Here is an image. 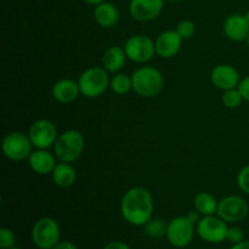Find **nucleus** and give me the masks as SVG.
Instances as JSON below:
<instances>
[{
	"label": "nucleus",
	"mask_w": 249,
	"mask_h": 249,
	"mask_svg": "<svg viewBox=\"0 0 249 249\" xmlns=\"http://www.w3.org/2000/svg\"><path fill=\"white\" fill-rule=\"evenodd\" d=\"M121 212L123 218L131 225H145L153 212V199L150 191L141 186L129 190L122 199Z\"/></svg>",
	"instance_id": "1"
},
{
	"label": "nucleus",
	"mask_w": 249,
	"mask_h": 249,
	"mask_svg": "<svg viewBox=\"0 0 249 249\" xmlns=\"http://www.w3.org/2000/svg\"><path fill=\"white\" fill-rule=\"evenodd\" d=\"M133 90L142 97H155L162 91L163 80L162 73L153 67H141L133 73Z\"/></svg>",
	"instance_id": "2"
},
{
	"label": "nucleus",
	"mask_w": 249,
	"mask_h": 249,
	"mask_svg": "<svg viewBox=\"0 0 249 249\" xmlns=\"http://www.w3.org/2000/svg\"><path fill=\"white\" fill-rule=\"evenodd\" d=\"M84 148V138L78 130H67L61 134L53 145L58 160L72 163L80 157Z\"/></svg>",
	"instance_id": "3"
},
{
	"label": "nucleus",
	"mask_w": 249,
	"mask_h": 249,
	"mask_svg": "<svg viewBox=\"0 0 249 249\" xmlns=\"http://www.w3.org/2000/svg\"><path fill=\"white\" fill-rule=\"evenodd\" d=\"M80 94L89 99H95L104 94L109 85L107 71L100 67H90L82 73L78 80Z\"/></svg>",
	"instance_id": "4"
},
{
	"label": "nucleus",
	"mask_w": 249,
	"mask_h": 249,
	"mask_svg": "<svg viewBox=\"0 0 249 249\" xmlns=\"http://www.w3.org/2000/svg\"><path fill=\"white\" fill-rule=\"evenodd\" d=\"M34 245L39 249H53L60 240V226L51 218H41L32 231Z\"/></svg>",
	"instance_id": "5"
},
{
	"label": "nucleus",
	"mask_w": 249,
	"mask_h": 249,
	"mask_svg": "<svg viewBox=\"0 0 249 249\" xmlns=\"http://www.w3.org/2000/svg\"><path fill=\"white\" fill-rule=\"evenodd\" d=\"M124 51L126 57L136 63H145L152 60L156 53V43L147 36H133L125 41Z\"/></svg>",
	"instance_id": "6"
},
{
	"label": "nucleus",
	"mask_w": 249,
	"mask_h": 249,
	"mask_svg": "<svg viewBox=\"0 0 249 249\" xmlns=\"http://www.w3.org/2000/svg\"><path fill=\"white\" fill-rule=\"evenodd\" d=\"M32 146L33 143L29 136L19 131L7 134L1 143L5 157L11 160H23L28 158L32 153Z\"/></svg>",
	"instance_id": "7"
},
{
	"label": "nucleus",
	"mask_w": 249,
	"mask_h": 249,
	"mask_svg": "<svg viewBox=\"0 0 249 249\" xmlns=\"http://www.w3.org/2000/svg\"><path fill=\"white\" fill-rule=\"evenodd\" d=\"M195 233V224L187 216H177L168 224L167 238L172 246L184 248L191 243Z\"/></svg>",
	"instance_id": "8"
},
{
	"label": "nucleus",
	"mask_w": 249,
	"mask_h": 249,
	"mask_svg": "<svg viewBox=\"0 0 249 249\" xmlns=\"http://www.w3.org/2000/svg\"><path fill=\"white\" fill-rule=\"evenodd\" d=\"M228 225L219 216H204L197 223L196 231L199 237L209 243H220L228 237Z\"/></svg>",
	"instance_id": "9"
},
{
	"label": "nucleus",
	"mask_w": 249,
	"mask_h": 249,
	"mask_svg": "<svg viewBox=\"0 0 249 249\" xmlns=\"http://www.w3.org/2000/svg\"><path fill=\"white\" fill-rule=\"evenodd\" d=\"M28 136L34 147L46 150L51 145H55L57 140V129L51 121L39 119L32 124Z\"/></svg>",
	"instance_id": "10"
},
{
	"label": "nucleus",
	"mask_w": 249,
	"mask_h": 249,
	"mask_svg": "<svg viewBox=\"0 0 249 249\" xmlns=\"http://www.w3.org/2000/svg\"><path fill=\"white\" fill-rule=\"evenodd\" d=\"M218 216L228 223L242 220L248 214V204L242 197L229 196L219 202Z\"/></svg>",
	"instance_id": "11"
},
{
	"label": "nucleus",
	"mask_w": 249,
	"mask_h": 249,
	"mask_svg": "<svg viewBox=\"0 0 249 249\" xmlns=\"http://www.w3.org/2000/svg\"><path fill=\"white\" fill-rule=\"evenodd\" d=\"M164 0H130L129 11L139 22H148L160 16Z\"/></svg>",
	"instance_id": "12"
},
{
	"label": "nucleus",
	"mask_w": 249,
	"mask_h": 249,
	"mask_svg": "<svg viewBox=\"0 0 249 249\" xmlns=\"http://www.w3.org/2000/svg\"><path fill=\"white\" fill-rule=\"evenodd\" d=\"M211 80L218 89L230 90L235 89L240 84V74L237 70L230 65H218L212 71Z\"/></svg>",
	"instance_id": "13"
},
{
	"label": "nucleus",
	"mask_w": 249,
	"mask_h": 249,
	"mask_svg": "<svg viewBox=\"0 0 249 249\" xmlns=\"http://www.w3.org/2000/svg\"><path fill=\"white\" fill-rule=\"evenodd\" d=\"M184 39L177 31H165L156 40V53L163 58L174 57L180 51Z\"/></svg>",
	"instance_id": "14"
},
{
	"label": "nucleus",
	"mask_w": 249,
	"mask_h": 249,
	"mask_svg": "<svg viewBox=\"0 0 249 249\" xmlns=\"http://www.w3.org/2000/svg\"><path fill=\"white\" fill-rule=\"evenodd\" d=\"M224 33L230 40H246L249 34V23L243 15L233 14L224 22Z\"/></svg>",
	"instance_id": "15"
},
{
	"label": "nucleus",
	"mask_w": 249,
	"mask_h": 249,
	"mask_svg": "<svg viewBox=\"0 0 249 249\" xmlns=\"http://www.w3.org/2000/svg\"><path fill=\"white\" fill-rule=\"evenodd\" d=\"M28 162L32 170L39 175L50 174L56 167L55 157L46 150H40V148L36 152L31 153V156L28 157Z\"/></svg>",
	"instance_id": "16"
},
{
	"label": "nucleus",
	"mask_w": 249,
	"mask_h": 249,
	"mask_svg": "<svg viewBox=\"0 0 249 249\" xmlns=\"http://www.w3.org/2000/svg\"><path fill=\"white\" fill-rule=\"evenodd\" d=\"M80 89L78 83L72 79H62L53 87V96L60 104H71L79 96Z\"/></svg>",
	"instance_id": "17"
},
{
	"label": "nucleus",
	"mask_w": 249,
	"mask_h": 249,
	"mask_svg": "<svg viewBox=\"0 0 249 249\" xmlns=\"http://www.w3.org/2000/svg\"><path fill=\"white\" fill-rule=\"evenodd\" d=\"M94 17L97 24L104 28H112L118 23L119 12L117 7L111 2H101L96 5L94 10Z\"/></svg>",
	"instance_id": "18"
},
{
	"label": "nucleus",
	"mask_w": 249,
	"mask_h": 249,
	"mask_svg": "<svg viewBox=\"0 0 249 249\" xmlns=\"http://www.w3.org/2000/svg\"><path fill=\"white\" fill-rule=\"evenodd\" d=\"M125 58L128 57H126L124 48L122 49L119 46H112L105 51L104 56H102V65L107 72L116 73L124 67Z\"/></svg>",
	"instance_id": "19"
},
{
	"label": "nucleus",
	"mask_w": 249,
	"mask_h": 249,
	"mask_svg": "<svg viewBox=\"0 0 249 249\" xmlns=\"http://www.w3.org/2000/svg\"><path fill=\"white\" fill-rule=\"evenodd\" d=\"M53 180L57 186L60 187H71L75 182V170L70 163H58L56 164L55 169L51 173Z\"/></svg>",
	"instance_id": "20"
},
{
	"label": "nucleus",
	"mask_w": 249,
	"mask_h": 249,
	"mask_svg": "<svg viewBox=\"0 0 249 249\" xmlns=\"http://www.w3.org/2000/svg\"><path fill=\"white\" fill-rule=\"evenodd\" d=\"M218 206L219 203L216 202L215 197L208 192H199L195 197V208L204 216L214 215L218 213Z\"/></svg>",
	"instance_id": "21"
},
{
	"label": "nucleus",
	"mask_w": 249,
	"mask_h": 249,
	"mask_svg": "<svg viewBox=\"0 0 249 249\" xmlns=\"http://www.w3.org/2000/svg\"><path fill=\"white\" fill-rule=\"evenodd\" d=\"M112 91L117 95H124L133 89V80L124 73H117L109 82Z\"/></svg>",
	"instance_id": "22"
},
{
	"label": "nucleus",
	"mask_w": 249,
	"mask_h": 249,
	"mask_svg": "<svg viewBox=\"0 0 249 249\" xmlns=\"http://www.w3.org/2000/svg\"><path fill=\"white\" fill-rule=\"evenodd\" d=\"M143 226H145L146 235L150 236V237L152 238H160L164 235H167L168 225L165 224V221L160 218L150 219Z\"/></svg>",
	"instance_id": "23"
},
{
	"label": "nucleus",
	"mask_w": 249,
	"mask_h": 249,
	"mask_svg": "<svg viewBox=\"0 0 249 249\" xmlns=\"http://www.w3.org/2000/svg\"><path fill=\"white\" fill-rule=\"evenodd\" d=\"M221 101H223L224 106H226L228 108H237L243 101V97L241 95L240 90L238 89H230L226 90L224 92L223 97H221Z\"/></svg>",
	"instance_id": "24"
},
{
	"label": "nucleus",
	"mask_w": 249,
	"mask_h": 249,
	"mask_svg": "<svg viewBox=\"0 0 249 249\" xmlns=\"http://www.w3.org/2000/svg\"><path fill=\"white\" fill-rule=\"evenodd\" d=\"M177 32L182 39H190L196 32V26L190 19H184V21L179 22L177 26Z\"/></svg>",
	"instance_id": "25"
},
{
	"label": "nucleus",
	"mask_w": 249,
	"mask_h": 249,
	"mask_svg": "<svg viewBox=\"0 0 249 249\" xmlns=\"http://www.w3.org/2000/svg\"><path fill=\"white\" fill-rule=\"evenodd\" d=\"M15 242H16V237H15V233L10 229L4 228L0 230V248H12L15 247Z\"/></svg>",
	"instance_id": "26"
},
{
	"label": "nucleus",
	"mask_w": 249,
	"mask_h": 249,
	"mask_svg": "<svg viewBox=\"0 0 249 249\" xmlns=\"http://www.w3.org/2000/svg\"><path fill=\"white\" fill-rule=\"evenodd\" d=\"M237 184L238 187H240L245 194L249 195V164L243 167L242 169H241V172L238 173Z\"/></svg>",
	"instance_id": "27"
},
{
	"label": "nucleus",
	"mask_w": 249,
	"mask_h": 249,
	"mask_svg": "<svg viewBox=\"0 0 249 249\" xmlns=\"http://www.w3.org/2000/svg\"><path fill=\"white\" fill-rule=\"evenodd\" d=\"M226 240H228L229 242L233 243V245H237V243L245 241V232H243L242 229L237 228V226L230 228L228 230V237H226Z\"/></svg>",
	"instance_id": "28"
},
{
	"label": "nucleus",
	"mask_w": 249,
	"mask_h": 249,
	"mask_svg": "<svg viewBox=\"0 0 249 249\" xmlns=\"http://www.w3.org/2000/svg\"><path fill=\"white\" fill-rule=\"evenodd\" d=\"M237 89L240 90L243 100H246V101L249 102V75H247V77L243 78V79L241 80Z\"/></svg>",
	"instance_id": "29"
},
{
	"label": "nucleus",
	"mask_w": 249,
	"mask_h": 249,
	"mask_svg": "<svg viewBox=\"0 0 249 249\" xmlns=\"http://www.w3.org/2000/svg\"><path fill=\"white\" fill-rule=\"evenodd\" d=\"M104 249H130L126 243L121 242V241H113V242H109L108 245L105 246Z\"/></svg>",
	"instance_id": "30"
},
{
	"label": "nucleus",
	"mask_w": 249,
	"mask_h": 249,
	"mask_svg": "<svg viewBox=\"0 0 249 249\" xmlns=\"http://www.w3.org/2000/svg\"><path fill=\"white\" fill-rule=\"evenodd\" d=\"M53 249H78L73 245L72 242H68V241H63V242H58Z\"/></svg>",
	"instance_id": "31"
},
{
	"label": "nucleus",
	"mask_w": 249,
	"mask_h": 249,
	"mask_svg": "<svg viewBox=\"0 0 249 249\" xmlns=\"http://www.w3.org/2000/svg\"><path fill=\"white\" fill-rule=\"evenodd\" d=\"M199 212L198 211H196V212H190L189 214H187V218L190 219V220L192 221V223L194 224H196V223H198L199 220H201V219H199Z\"/></svg>",
	"instance_id": "32"
},
{
	"label": "nucleus",
	"mask_w": 249,
	"mask_h": 249,
	"mask_svg": "<svg viewBox=\"0 0 249 249\" xmlns=\"http://www.w3.org/2000/svg\"><path fill=\"white\" fill-rule=\"evenodd\" d=\"M231 249H249V242L248 241H242V242L233 245Z\"/></svg>",
	"instance_id": "33"
},
{
	"label": "nucleus",
	"mask_w": 249,
	"mask_h": 249,
	"mask_svg": "<svg viewBox=\"0 0 249 249\" xmlns=\"http://www.w3.org/2000/svg\"><path fill=\"white\" fill-rule=\"evenodd\" d=\"M85 2H88V4L90 5H99L101 4V2H104L105 0H84Z\"/></svg>",
	"instance_id": "34"
},
{
	"label": "nucleus",
	"mask_w": 249,
	"mask_h": 249,
	"mask_svg": "<svg viewBox=\"0 0 249 249\" xmlns=\"http://www.w3.org/2000/svg\"><path fill=\"white\" fill-rule=\"evenodd\" d=\"M245 17H246V19H247V22H248V23H249V10H248L247 12H246Z\"/></svg>",
	"instance_id": "35"
},
{
	"label": "nucleus",
	"mask_w": 249,
	"mask_h": 249,
	"mask_svg": "<svg viewBox=\"0 0 249 249\" xmlns=\"http://www.w3.org/2000/svg\"><path fill=\"white\" fill-rule=\"evenodd\" d=\"M167 1H169V2H179V1H181V0H167Z\"/></svg>",
	"instance_id": "36"
},
{
	"label": "nucleus",
	"mask_w": 249,
	"mask_h": 249,
	"mask_svg": "<svg viewBox=\"0 0 249 249\" xmlns=\"http://www.w3.org/2000/svg\"><path fill=\"white\" fill-rule=\"evenodd\" d=\"M246 41H247V45H248V49H249V34H248L247 39H246Z\"/></svg>",
	"instance_id": "37"
},
{
	"label": "nucleus",
	"mask_w": 249,
	"mask_h": 249,
	"mask_svg": "<svg viewBox=\"0 0 249 249\" xmlns=\"http://www.w3.org/2000/svg\"><path fill=\"white\" fill-rule=\"evenodd\" d=\"M9 249H21V248H18V247H12V248H9Z\"/></svg>",
	"instance_id": "38"
}]
</instances>
